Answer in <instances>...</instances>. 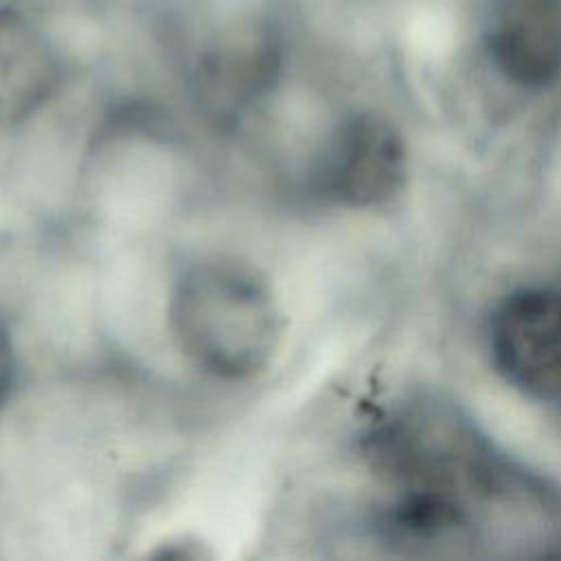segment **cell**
I'll return each instance as SVG.
<instances>
[{"mask_svg":"<svg viewBox=\"0 0 561 561\" xmlns=\"http://www.w3.org/2000/svg\"><path fill=\"white\" fill-rule=\"evenodd\" d=\"M167 322L173 344L217 381H248L267 370L283 335L267 278L232 256H202L173 283Z\"/></svg>","mask_w":561,"mask_h":561,"instance_id":"cell-1","label":"cell"},{"mask_svg":"<svg viewBox=\"0 0 561 561\" xmlns=\"http://www.w3.org/2000/svg\"><path fill=\"white\" fill-rule=\"evenodd\" d=\"M500 375L526 397L561 403V289L519 287L500 300L489 324Z\"/></svg>","mask_w":561,"mask_h":561,"instance_id":"cell-2","label":"cell"},{"mask_svg":"<svg viewBox=\"0 0 561 561\" xmlns=\"http://www.w3.org/2000/svg\"><path fill=\"white\" fill-rule=\"evenodd\" d=\"M405 145L377 114H355L337 125L313 167V191L344 208L383 206L403 188Z\"/></svg>","mask_w":561,"mask_h":561,"instance_id":"cell-3","label":"cell"},{"mask_svg":"<svg viewBox=\"0 0 561 561\" xmlns=\"http://www.w3.org/2000/svg\"><path fill=\"white\" fill-rule=\"evenodd\" d=\"M486 48L513 85H552L561 77V0H500L486 28Z\"/></svg>","mask_w":561,"mask_h":561,"instance_id":"cell-4","label":"cell"},{"mask_svg":"<svg viewBox=\"0 0 561 561\" xmlns=\"http://www.w3.org/2000/svg\"><path fill=\"white\" fill-rule=\"evenodd\" d=\"M280 46L270 31H245L208 50L197 68V99L219 125L237 123L276 83Z\"/></svg>","mask_w":561,"mask_h":561,"instance_id":"cell-5","label":"cell"},{"mask_svg":"<svg viewBox=\"0 0 561 561\" xmlns=\"http://www.w3.org/2000/svg\"><path fill=\"white\" fill-rule=\"evenodd\" d=\"M59 83V61L42 31L22 13L0 9V127L28 121Z\"/></svg>","mask_w":561,"mask_h":561,"instance_id":"cell-6","label":"cell"},{"mask_svg":"<svg viewBox=\"0 0 561 561\" xmlns=\"http://www.w3.org/2000/svg\"><path fill=\"white\" fill-rule=\"evenodd\" d=\"M15 381V351L11 342V333L0 318V405L7 401Z\"/></svg>","mask_w":561,"mask_h":561,"instance_id":"cell-7","label":"cell"}]
</instances>
